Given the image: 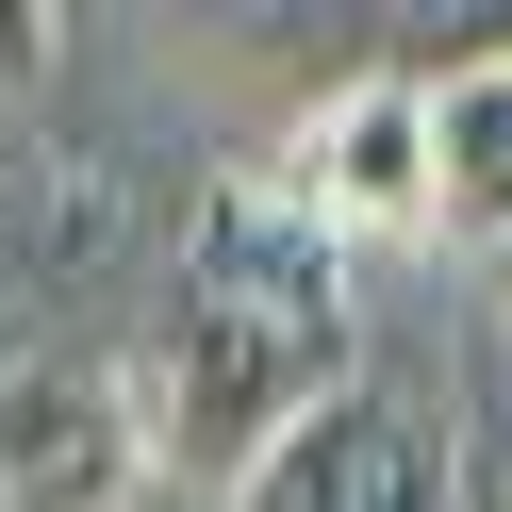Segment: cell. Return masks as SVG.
<instances>
[{
    "mask_svg": "<svg viewBox=\"0 0 512 512\" xmlns=\"http://www.w3.org/2000/svg\"><path fill=\"white\" fill-rule=\"evenodd\" d=\"M149 413V479L232 496L298 413H331L364 380V265L265 182H215L182 215V265L149 298V364H116Z\"/></svg>",
    "mask_w": 512,
    "mask_h": 512,
    "instance_id": "6da1fadb",
    "label": "cell"
},
{
    "mask_svg": "<svg viewBox=\"0 0 512 512\" xmlns=\"http://www.w3.org/2000/svg\"><path fill=\"white\" fill-rule=\"evenodd\" d=\"M265 199H298L347 265H364V248H430V83L364 67V83H331V100H298Z\"/></svg>",
    "mask_w": 512,
    "mask_h": 512,
    "instance_id": "7a4b0ae2",
    "label": "cell"
},
{
    "mask_svg": "<svg viewBox=\"0 0 512 512\" xmlns=\"http://www.w3.org/2000/svg\"><path fill=\"white\" fill-rule=\"evenodd\" d=\"M215 512H463V446H446V413H430V397L347 380V397H331V413H298V430H281Z\"/></svg>",
    "mask_w": 512,
    "mask_h": 512,
    "instance_id": "3957f363",
    "label": "cell"
},
{
    "mask_svg": "<svg viewBox=\"0 0 512 512\" xmlns=\"http://www.w3.org/2000/svg\"><path fill=\"white\" fill-rule=\"evenodd\" d=\"M0 512H149V413L116 364H0Z\"/></svg>",
    "mask_w": 512,
    "mask_h": 512,
    "instance_id": "277c9868",
    "label": "cell"
},
{
    "mask_svg": "<svg viewBox=\"0 0 512 512\" xmlns=\"http://www.w3.org/2000/svg\"><path fill=\"white\" fill-rule=\"evenodd\" d=\"M430 248H512V34L430 83Z\"/></svg>",
    "mask_w": 512,
    "mask_h": 512,
    "instance_id": "5b68a950",
    "label": "cell"
},
{
    "mask_svg": "<svg viewBox=\"0 0 512 512\" xmlns=\"http://www.w3.org/2000/svg\"><path fill=\"white\" fill-rule=\"evenodd\" d=\"M50 50H67V17H34V0H0V100H17V83H50Z\"/></svg>",
    "mask_w": 512,
    "mask_h": 512,
    "instance_id": "8992f818",
    "label": "cell"
},
{
    "mask_svg": "<svg viewBox=\"0 0 512 512\" xmlns=\"http://www.w3.org/2000/svg\"><path fill=\"white\" fill-rule=\"evenodd\" d=\"M496 298H512V248H496Z\"/></svg>",
    "mask_w": 512,
    "mask_h": 512,
    "instance_id": "52a82bcc",
    "label": "cell"
}]
</instances>
